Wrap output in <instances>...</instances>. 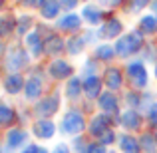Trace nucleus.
Listing matches in <instances>:
<instances>
[{
  "mask_svg": "<svg viewBox=\"0 0 157 153\" xmlns=\"http://www.w3.org/2000/svg\"><path fill=\"white\" fill-rule=\"evenodd\" d=\"M155 76H157V68H155Z\"/></svg>",
  "mask_w": 157,
  "mask_h": 153,
  "instance_id": "nucleus-43",
  "label": "nucleus"
},
{
  "mask_svg": "<svg viewBox=\"0 0 157 153\" xmlns=\"http://www.w3.org/2000/svg\"><path fill=\"white\" fill-rule=\"evenodd\" d=\"M100 107L105 113H111V111L117 109V100H115L113 94H104V96H100Z\"/></svg>",
  "mask_w": 157,
  "mask_h": 153,
  "instance_id": "nucleus-15",
  "label": "nucleus"
},
{
  "mask_svg": "<svg viewBox=\"0 0 157 153\" xmlns=\"http://www.w3.org/2000/svg\"><path fill=\"white\" fill-rule=\"evenodd\" d=\"M105 84H107V88H111V90H117L119 86H121V74H119V70H115V68L107 70Z\"/></svg>",
  "mask_w": 157,
  "mask_h": 153,
  "instance_id": "nucleus-17",
  "label": "nucleus"
},
{
  "mask_svg": "<svg viewBox=\"0 0 157 153\" xmlns=\"http://www.w3.org/2000/svg\"><path fill=\"white\" fill-rule=\"evenodd\" d=\"M64 48H66L64 40L58 38V36H50V40H48V44H46L48 54H60L62 50H64Z\"/></svg>",
  "mask_w": 157,
  "mask_h": 153,
  "instance_id": "nucleus-21",
  "label": "nucleus"
},
{
  "mask_svg": "<svg viewBox=\"0 0 157 153\" xmlns=\"http://www.w3.org/2000/svg\"><path fill=\"white\" fill-rule=\"evenodd\" d=\"M66 46L70 48V54H78V52H80V48L84 46V40H82V38H72V40H68Z\"/></svg>",
  "mask_w": 157,
  "mask_h": 153,
  "instance_id": "nucleus-28",
  "label": "nucleus"
},
{
  "mask_svg": "<svg viewBox=\"0 0 157 153\" xmlns=\"http://www.w3.org/2000/svg\"><path fill=\"white\" fill-rule=\"evenodd\" d=\"M26 42H28V46H30V50H32V54L34 56H38L40 52H42V48H44V44H42V38H40V34H30L26 38Z\"/></svg>",
  "mask_w": 157,
  "mask_h": 153,
  "instance_id": "nucleus-22",
  "label": "nucleus"
},
{
  "mask_svg": "<svg viewBox=\"0 0 157 153\" xmlns=\"http://www.w3.org/2000/svg\"><path fill=\"white\" fill-rule=\"evenodd\" d=\"M58 107H60V100H58V96H52V98H46L44 101H40L36 105V113L42 115V117H48V115L56 113Z\"/></svg>",
  "mask_w": 157,
  "mask_h": 153,
  "instance_id": "nucleus-4",
  "label": "nucleus"
},
{
  "mask_svg": "<svg viewBox=\"0 0 157 153\" xmlns=\"http://www.w3.org/2000/svg\"><path fill=\"white\" fill-rule=\"evenodd\" d=\"M88 153H107V151H105V145L94 143V145H88Z\"/></svg>",
  "mask_w": 157,
  "mask_h": 153,
  "instance_id": "nucleus-32",
  "label": "nucleus"
},
{
  "mask_svg": "<svg viewBox=\"0 0 157 153\" xmlns=\"http://www.w3.org/2000/svg\"><path fill=\"white\" fill-rule=\"evenodd\" d=\"M62 4H64L66 8H74L78 4V0H62Z\"/></svg>",
  "mask_w": 157,
  "mask_h": 153,
  "instance_id": "nucleus-36",
  "label": "nucleus"
},
{
  "mask_svg": "<svg viewBox=\"0 0 157 153\" xmlns=\"http://www.w3.org/2000/svg\"><path fill=\"white\" fill-rule=\"evenodd\" d=\"M119 32H121V22L119 20H109L100 30V38H113V36H119Z\"/></svg>",
  "mask_w": 157,
  "mask_h": 153,
  "instance_id": "nucleus-11",
  "label": "nucleus"
},
{
  "mask_svg": "<svg viewBox=\"0 0 157 153\" xmlns=\"http://www.w3.org/2000/svg\"><path fill=\"white\" fill-rule=\"evenodd\" d=\"M113 139H115V133L109 129V131H105V133L100 137V143L101 145H109V143H113Z\"/></svg>",
  "mask_w": 157,
  "mask_h": 153,
  "instance_id": "nucleus-30",
  "label": "nucleus"
},
{
  "mask_svg": "<svg viewBox=\"0 0 157 153\" xmlns=\"http://www.w3.org/2000/svg\"><path fill=\"white\" fill-rule=\"evenodd\" d=\"M12 121H14V111L8 105L0 103V125H10Z\"/></svg>",
  "mask_w": 157,
  "mask_h": 153,
  "instance_id": "nucleus-24",
  "label": "nucleus"
},
{
  "mask_svg": "<svg viewBox=\"0 0 157 153\" xmlns=\"http://www.w3.org/2000/svg\"><path fill=\"white\" fill-rule=\"evenodd\" d=\"M52 153H70V149H68L66 145H58V147H56V149H54Z\"/></svg>",
  "mask_w": 157,
  "mask_h": 153,
  "instance_id": "nucleus-38",
  "label": "nucleus"
},
{
  "mask_svg": "<svg viewBox=\"0 0 157 153\" xmlns=\"http://www.w3.org/2000/svg\"><path fill=\"white\" fill-rule=\"evenodd\" d=\"M141 143H143V149H145L147 153H153V149H155V143H153V137H151V135H143Z\"/></svg>",
  "mask_w": 157,
  "mask_h": 153,
  "instance_id": "nucleus-29",
  "label": "nucleus"
},
{
  "mask_svg": "<svg viewBox=\"0 0 157 153\" xmlns=\"http://www.w3.org/2000/svg\"><path fill=\"white\" fill-rule=\"evenodd\" d=\"M26 137H28V133H26V131H22V129L8 131V139H6L8 149H16V147H20L24 141H26Z\"/></svg>",
  "mask_w": 157,
  "mask_h": 153,
  "instance_id": "nucleus-9",
  "label": "nucleus"
},
{
  "mask_svg": "<svg viewBox=\"0 0 157 153\" xmlns=\"http://www.w3.org/2000/svg\"><path fill=\"white\" fill-rule=\"evenodd\" d=\"M90 129H92L94 135L101 137L105 131H109V117H107L105 113H101V115H98V117H94V121H92V125H90Z\"/></svg>",
  "mask_w": 157,
  "mask_h": 153,
  "instance_id": "nucleus-7",
  "label": "nucleus"
},
{
  "mask_svg": "<svg viewBox=\"0 0 157 153\" xmlns=\"http://www.w3.org/2000/svg\"><path fill=\"white\" fill-rule=\"evenodd\" d=\"M0 153H4V151H2V145H0Z\"/></svg>",
  "mask_w": 157,
  "mask_h": 153,
  "instance_id": "nucleus-42",
  "label": "nucleus"
},
{
  "mask_svg": "<svg viewBox=\"0 0 157 153\" xmlns=\"http://www.w3.org/2000/svg\"><path fill=\"white\" fill-rule=\"evenodd\" d=\"M121 123H123V127H127V129H137L139 123H141V117L137 115V111L129 109V111H125V113H123Z\"/></svg>",
  "mask_w": 157,
  "mask_h": 153,
  "instance_id": "nucleus-14",
  "label": "nucleus"
},
{
  "mask_svg": "<svg viewBox=\"0 0 157 153\" xmlns=\"http://www.w3.org/2000/svg\"><path fill=\"white\" fill-rule=\"evenodd\" d=\"M12 28H14V20L8 18V16H2V18H0V36L10 34Z\"/></svg>",
  "mask_w": 157,
  "mask_h": 153,
  "instance_id": "nucleus-27",
  "label": "nucleus"
},
{
  "mask_svg": "<svg viewBox=\"0 0 157 153\" xmlns=\"http://www.w3.org/2000/svg\"><path fill=\"white\" fill-rule=\"evenodd\" d=\"M141 44H143V40H141V36L139 34H127V36H123V38H119V42H117V46H115V52L119 54V56H129V54H135L141 48Z\"/></svg>",
  "mask_w": 157,
  "mask_h": 153,
  "instance_id": "nucleus-1",
  "label": "nucleus"
},
{
  "mask_svg": "<svg viewBox=\"0 0 157 153\" xmlns=\"http://www.w3.org/2000/svg\"><path fill=\"white\" fill-rule=\"evenodd\" d=\"M34 135L40 139H50L54 135V123L50 119H40L34 123Z\"/></svg>",
  "mask_w": 157,
  "mask_h": 153,
  "instance_id": "nucleus-6",
  "label": "nucleus"
},
{
  "mask_svg": "<svg viewBox=\"0 0 157 153\" xmlns=\"http://www.w3.org/2000/svg\"><path fill=\"white\" fill-rule=\"evenodd\" d=\"M22 86H24V80H22L20 74H12V76H8L4 80V90L8 94H18L22 90Z\"/></svg>",
  "mask_w": 157,
  "mask_h": 153,
  "instance_id": "nucleus-10",
  "label": "nucleus"
},
{
  "mask_svg": "<svg viewBox=\"0 0 157 153\" xmlns=\"http://www.w3.org/2000/svg\"><path fill=\"white\" fill-rule=\"evenodd\" d=\"M28 26H30V18H28V16H24V18H20V24H18V32H20V34H24Z\"/></svg>",
  "mask_w": 157,
  "mask_h": 153,
  "instance_id": "nucleus-33",
  "label": "nucleus"
},
{
  "mask_svg": "<svg viewBox=\"0 0 157 153\" xmlns=\"http://www.w3.org/2000/svg\"><path fill=\"white\" fill-rule=\"evenodd\" d=\"M100 90H101V82L98 76H88L84 80V92L88 98H98L100 96Z\"/></svg>",
  "mask_w": 157,
  "mask_h": 153,
  "instance_id": "nucleus-8",
  "label": "nucleus"
},
{
  "mask_svg": "<svg viewBox=\"0 0 157 153\" xmlns=\"http://www.w3.org/2000/svg\"><path fill=\"white\" fill-rule=\"evenodd\" d=\"M84 129V115L80 111H68L62 119V131L68 135H76Z\"/></svg>",
  "mask_w": 157,
  "mask_h": 153,
  "instance_id": "nucleus-2",
  "label": "nucleus"
},
{
  "mask_svg": "<svg viewBox=\"0 0 157 153\" xmlns=\"http://www.w3.org/2000/svg\"><path fill=\"white\" fill-rule=\"evenodd\" d=\"M76 153H88V149H86V141H84V139H76Z\"/></svg>",
  "mask_w": 157,
  "mask_h": 153,
  "instance_id": "nucleus-34",
  "label": "nucleus"
},
{
  "mask_svg": "<svg viewBox=\"0 0 157 153\" xmlns=\"http://www.w3.org/2000/svg\"><path fill=\"white\" fill-rule=\"evenodd\" d=\"M113 54H115L113 46H100L96 50V58H98V60H111Z\"/></svg>",
  "mask_w": 157,
  "mask_h": 153,
  "instance_id": "nucleus-26",
  "label": "nucleus"
},
{
  "mask_svg": "<svg viewBox=\"0 0 157 153\" xmlns=\"http://www.w3.org/2000/svg\"><path fill=\"white\" fill-rule=\"evenodd\" d=\"M82 90H84V82H80L78 78H72V80L68 82V86H66V96L72 98V100H76V98L82 94Z\"/></svg>",
  "mask_w": 157,
  "mask_h": 153,
  "instance_id": "nucleus-16",
  "label": "nucleus"
},
{
  "mask_svg": "<svg viewBox=\"0 0 157 153\" xmlns=\"http://www.w3.org/2000/svg\"><path fill=\"white\" fill-rule=\"evenodd\" d=\"M38 153H48V151L46 149H38Z\"/></svg>",
  "mask_w": 157,
  "mask_h": 153,
  "instance_id": "nucleus-40",
  "label": "nucleus"
},
{
  "mask_svg": "<svg viewBox=\"0 0 157 153\" xmlns=\"http://www.w3.org/2000/svg\"><path fill=\"white\" fill-rule=\"evenodd\" d=\"M84 18L88 20V22H92V24H98L101 20V10L96 8V6H86L84 8Z\"/></svg>",
  "mask_w": 157,
  "mask_h": 153,
  "instance_id": "nucleus-23",
  "label": "nucleus"
},
{
  "mask_svg": "<svg viewBox=\"0 0 157 153\" xmlns=\"http://www.w3.org/2000/svg\"><path fill=\"white\" fill-rule=\"evenodd\" d=\"M119 141H121V151L123 153H139V143L135 141L131 135H123Z\"/></svg>",
  "mask_w": 157,
  "mask_h": 153,
  "instance_id": "nucleus-20",
  "label": "nucleus"
},
{
  "mask_svg": "<svg viewBox=\"0 0 157 153\" xmlns=\"http://www.w3.org/2000/svg\"><path fill=\"white\" fill-rule=\"evenodd\" d=\"M111 2H113V4H119V2H121V0H111Z\"/></svg>",
  "mask_w": 157,
  "mask_h": 153,
  "instance_id": "nucleus-41",
  "label": "nucleus"
},
{
  "mask_svg": "<svg viewBox=\"0 0 157 153\" xmlns=\"http://www.w3.org/2000/svg\"><path fill=\"white\" fill-rule=\"evenodd\" d=\"M147 119H149V123H151V125H155V127H157V103H153V105L149 107Z\"/></svg>",
  "mask_w": 157,
  "mask_h": 153,
  "instance_id": "nucleus-31",
  "label": "nucleus"
},
{
  "mask_svg": "<svg viewBox=\"0 0 157 153\" xmlns=\"http://www.w3.org/2000/svg\"><path fill=\"white\" fill-rule=\"evenodd\" d=\"M58 24H60V28H64V30H76V28H80L82 20H80V16H76V14H68Z\"/></svg>",
  "mask_w": 157,
  "mask_h": 153,
  "instance_id": "nucleus-18",
  "label": "nucleus"
},
{
  "mask_svg": "<svg viewBox=\"0 0 157 153\" xmlns=\"http://www.w3.org/2000/svg\"><path fill=\"white\" fill-rule=\"evenodd\" d=\"M127 78L135 88H145L147 86V70L141 62H131L127 66Z\"/></svg>",
  "mask_w": 157,
  "mask_h": 153,
  "instance_id": "nucleus-3",
  "label": "nucleus"
},
{
  "mask_svg": "<svg viewBox=\"0 0 157 153\" xmlns=\"http://www.w3.org/2000/svg\"><path fill=\"white\" fill-rule=\"evenodd\" d=\"M141 30L145 32V34H153L157 30V18L153 16H145V18L141 20Z\"/></svg>",
  "mask_w": 157,
  "mask_h": 153,
  "instance_id": "nucleus-25",
  "label": "nucleus"
},
{
  "mask_svg": "<svg viewBox=\"0 0 157 153\" xmlns=\"http://www.w3.org/2000/svg\"><path fill=\"white\" fill-rule=\"evenodd\" d=\"M38 149H40L38 145H28V147H26V149H24L22 153H38Z\"/></svg>",
  "mask_w": 157,
  "mask_h": 153,
  "instance_id": "nucleus-37",
  "label": "nucleus"
},
{
  "mask_svg": "<svg viewBox=\"0 0 157 153\" xmlns=\"http://www.w3.org/2000/svg\"><path fill=\"white\" fill-rule=\"evenodd\" d=\"M40 94H42V82H40V78H30L26 84V98L28 100H36V98H40Z\"/></svg>",
  "mask_w": 157,
  "mask_h": 153,
  "instance_id": "nucleus-12",
  "label": "nucleus"
},
{
  "mask_svg": "<svg viewBox=\"0 0 157 153\" xmlns=\"http://www.w3.org/2000/svg\"><path fill=\"white\" fill-rule=\"evenodd\" d=\"M28 58L26 54H24L22 50H14L10 54V58H8V66H10V70H20L22 66H26Z\"/></svg>",
  "mask_w": 157,
  "mask_h": 153,
  "instance_id": "nucleus-13",
  "label": "nucleus"
},
{
  "mask_svg": "<svg viewBox=\"0 0 157 153\" xmlns=\"http://www.w3.org/2000/svg\"><path fill=\"white\" fill-rule=\"evenodd\" d=\"M26 2H28V4H36V2H38V0H26Z\"/></svg>",
  "mask_w": 157,
  "mask_h": 153,
  "instance_id": "nucleus-39",
  "label": "nucleus"
},
{
  "mask_svg": "<svg viewBox=\"0 0 157 153\" xmlns=\"http://www.w3.org/2000/svg\"><path fill=\"white\" fill-rule=\"evenodd\" d=\"M147 2H149V0H133V10H139V8H143Z\"/></svg>",
  "mask_w": 157,
  "mask_h": 153,
  "instance_id": "nucleus-35",
  "label": "nucleus"
},
{
  "mask_svg": "<svg viewBox=\"0 0 157 153\" xmlns=\"http://www.w3.org/2000/svg\"><path fill=\"white\" fill-rule=\"evenodd\" d=\"M48 74H50L52 78H56V80H64V78H68L70 74H72V66L62 62V60H58L48 68Z\"/></svg>",
  "mask_w": 157,
  "mask_h": 153,
  "instance_id": "nucleus-5",
  "label": "nucleus"
},
{
  "mask_svg": "<svg viewBox=\"0 0 157 153\" xmlns=\"http://www.w3.org/2000/svg\"><path fill=\"white\" fill-rule=\"evenodd\" d=\"M58 10H60V2L58 0H46L42 4V16L44 18H54L58 16Z\"/></svg>",
  "mask_w": 157,
  "mask_h": 153,
  "instance_id": "nucleus-19",
  "label": "nucleus"
}]
</instances>
